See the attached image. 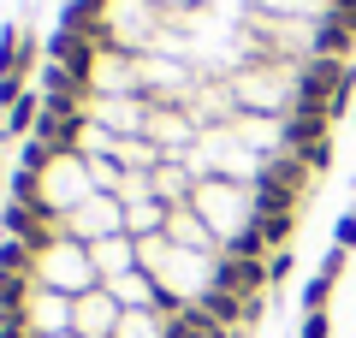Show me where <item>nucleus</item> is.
I'll return each instance as SVG.
<instances>
[{
  "label": "nucleus",
  "mask_w": 356,
  "mask_h": 338,
  "mask_svg": "<svg viewBox=\"0 0 356 338\" xmlns=\"http://www.w3.org/2000/svg\"><path fill=\"white\" fill-rule=\"evenodd\" d=\"M303 338H327V314H309V326H303Z\"/></svg>",
  "instance_id": "obj_1"
}]
</instances>
